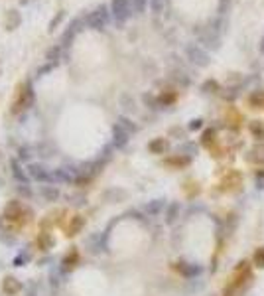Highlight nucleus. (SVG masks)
<instances>
[{"label":"nucleus","instance_id":"1","mask_svg":"<svg viewBox=\"0 0 264 296\" xmlns=\"http://www.w3.org/2000/svg\"><path fill=\"white\" fill-rule=\"evenodd\" d=\"M109 18H111V14H109L107 4H101V6H97L93 12H89V14L85 16V22H87V26H89L91 30H102V28H107Z\"/></svg>","mask_w":264,"mask_h":296},{"label":"nucleus","instance_id":"2","mask_svg":"<svg viewBox=\"0 0 264 296\" xmlns=\"http://www.w3.org/2000/svg\"><path fill=\"white\" fill-rule=\"evenodd\" d=\"M185 56H187V60H189L193 65H197V67H207V65L211 63V58H209V54H207V49L201 47L199 43H187V45H185Z\"/></svg>","mask_w":264,"mask_h":296},{"label":"nucleus","instance_id":"3","mask_svg":"<svg viewBox=\"0 0 264 296\" xmlns=\"http://www.w3.org/2000/svg\"><path fill=\"white\" fill-rule=\"evenodd\" d=\"M195 36L199 38V45L207 49H219L221 47V36L215 34L211 28H195Z\"/></svg>","mask_w":264,"mask_h":296},{"label":"nucleus","instance_id":"4","mask_svg":"<svg viewBox=\"0 0 264 296\" xmlns=\"http://www.w3.org/2000/svg\"><path fill=\"white\" fill-rule=\"evenodd\" d=\"M130 0H113L111 2V12H113V18L122 24L130 18Z\"/></svg>","mask_w":264,"mask_h":296},{"label":"nucleus","instance_id":"5","mask_svg":"<svg viewBox=\"0 0 264 296\" xmlns=\"http://www.w3.org/2000/svg\"><path fill=\"white\" fill-rule=\"evenodd\" d=\"M28 176L38 182H54V172L45 168L43 164H36V162L28 166Z\"/></svg>","mask_w":264,"mask_h":296},{"label":"nucleus","instance_id":"6","mask_svg":"<svg viewBox=\"0 0 264 296\" xmlns=\"http://www.w3.org/2000/svg\"><path fill=\"white\" fill-rule=\"evenodd\" d=\"M34 99H36L34 87H32V83H26V85H24V91L20 93L18 103L14 105V111H26V109H30V107L34 105Z\"/></svg>","mask_w":264,"mask_h":296},{"label":"nucleus","instance_id":"7","mask_svg":"<svg viewBox=\"0 0 264 296\" xmlns=\"http://www.w3.org/2000/svg\"><path fill=\"white\" fill-rule=\"evenodd\" d=\"M83 18H75L71 24H69V28L65 30V34L61 36V47H69L71 45V42L75 40V36L81 32V26H83Z\"/></svg>","mask_w":264,"mask_h":296},{"label":"nucleus","instance_id":"8","mask_svg":"<svg viewBox=\"0 0 264 296\" xmlns=\"http://www.w3.org/2000/svg\"><path fill=\"white\" fill-rule=\"evenodd\" d=\"M144 211L148 217H158L162 211H166V200H162V197H158V200H152L144 206Z\"/></svg>","mask_w":264,"mask_h":296},{"label":"nucleus","instance_id":"9","mask_svg":"<svg viewBox=\"0 0 264 296\" xmlns=\"http://www.w3.org/2000/svg\"><path fill=\"white\" fill-rule=\"evenodd\" d=\"M2 290L8 294V296H18L22 292V282L16 278V276H6L4 282H2Z\"/></svg>","mask_w":264,"mask_h":296},{"label":"nucleus","instance_id":"10","mask_svg":"<svg viewBox=\"0 0 264 296\" xmlns=\"http://www.w3.org/2000/svg\"><path fill=\"white\" fill-rule=\"evenodd\" d=\"M128 138H130V134L126 130H122L119 125L113 127V146L115 148H124L128 144Z\"/></svg>","mask_w":264,"mask_h":296},{"label":"nucleus","instance_id":"11","mask_svg":"<svg viewBox=\"0 0 264 296\" xmlns=\"http://www.w3.org/2000/svg\"><path fill=\"white\" fill-rule=\"evenodd\" d=\"M20 24H22V16H20V12H18V10H8V12H6V16H4V28L12 32V30L20 28Z\"/></svg>","mask_w":264,"mask_h":296},{"label":"nucleus","instance_id":"12","mask_svg":"<svg viewBox=\"0 0 264 296\" xmlns=\"http://www.w3.org/2000/svg\"><path fill=\"white\" fill-rule=\"evenodd\" d=\"M180 204L178 202H172V204H168L166 206V211H164V221L168 223V225H172L178 217H180Z\"/></svg>","mask_w":264,"mask_h":296},{"label":"nucleus","instance_id":"13","mask_svg":"<svg viewBox=\"0 0 264 296\" xmlns=\"http://www.w3.org/2000/svg\"><path fill=\"white\" fill-rule=\"evenodd\" d=\"M10 168H12V176L16 178L18 184H28V172L20 166L18 160H12V162H10Z\"/></svg>","mask_w":264,"mask_h":296},{"label":"nucleus","instance_id":"14","mask_svg":"<svg viewBox=\"0 0 264 296\" xmlns=\"http://www.w3.org/2000/svg\"><path fill=\"white\" fill-rule=\"evenodd\" d=\"M227 26H229V22H227V18L225 16H219V18H213L209 22V28L213 30L215 34H219V36H223L225 32H227Z\"/></svg>","mask_w":264,"mask_h":296},{"label":"nucleus","instance_id":"15","mask_svg":"<svg viewBox=\"0 0 264 296\" xmlns=\"http://www.w3.org/2000/svg\"><path fill=\"white\" fill-rule=\"evenodd\" d=\"M40 193H41V197H43L45 202H56L58 197H60V190H58V186H41Z\"/></svg>","mask_w":264,"mask_h":296},{"label":"nucleus","instance_id":"16","mask_svg":"<svg viewBox=\"0 0 264 296\" xmlns=\"http://www.w3.org/2000/svg\"><path fill=\"white\" fill-rule=\"evenodd\" d=\"M148 150L152 154H164L168 150V142L164 138H154L150 144H148Z\"/></svg>","mask_w":264,"mask_h":296},{"label":"nucleus","instance_id":"17","mask_svg":"<svg viewBox=\"0 0 264 296\" xmlns=\"http://www.w3.org/2000/svg\"><path fill=\"white\" fill-rule=\"evenodd\" d=\"M61 45H54V47H49L47 52H45V60H47V63H60L61 62Z\"/></svg>","mask_w":264,"mask_h":296},{"label":"nucleus","instance_id":"18","mask_svg":"<svg viewBox=\"0 0 264 296\" xmlns=\"http://www.w3.org/2000/svg\"><path fill=\"white\" fill-rule=\"evenodd\" d=\"M180 271H182V275H183V276L193 278V276H197V275L201 273V267H199V265H193V263H182Z\"/></svg>","mask_w":264,"mask_h":296},{"label":"nucleus","instance_id":"19","mask_svg":"<svg viewBox=\"0 0 264 296\" xmlns=\"http://www.w3.org/2000/svg\"><path fill=\"white\" fill-rule=\"evenodd\" d=\"M115 125H119V127H121L122 130H126L128 134H134V132L138 130V127H136V125H134V123H132L130 119H126V117H119Z\"/></svg>","mask_w":264,"mask_h":296},{"label":"nucleus","instance_id":"20","mask_svg":"<svg viewBox=\"0 0 264 296\" xmlns=\"http://www.w3.org/2000/svg\"><path fill=\"white\" fill-rule=\"evenodd\" d=\"M248 103L252 109H260L264 105V91H254L248 95Z\"/></svg>","mask_w":264,"mask_h":296},{"label":"nucleus","instance_id":"21","mask_svg":"<svg viewBox=\"0 0 264 296\" xmlns=\"http://www.w3.org/2000/svg\"><path fill=\"white\" fill-rule=\"evenodd\" d=\"M63 18H65V10H60L54 18L49 20V24H47V32H49V34H54V32L58 30V26L63 22Z\"/></svg>","mask_w":264,"mask_h":296},{"label":"nucleus","instance_id":"22","mask_svg":"<svg viewBox=\"0 0 264 296\" xmlns=\"http://www.w3.org/2000/svg\"><path fill=\"white\" fill-rule=\"evenodd\" d=\"M248 130H250V134H252L254 138L264 140V125H262L260 121H252L250 127H248Z\"/></svg>","mask_w":264,"mask_h":296},{"label":"nucleus","instance_id":"23","mask_svg":"<svg viewBox=\"0 0 264 296\" xmlns=\"http://www.w3.org/2000/svg\"><path fill=\"white\" fill-rule=\"evenodd\" d=\"M83 225H85V219L81 217V215H77L71 223H69V229H67V235H77L81 229H83Z\"/></svg>","mask_w":264,"mask_h":296},{"label":"nucleus","instance_id":"24","mask_svg":"<svg viewBox=\"0 0 264 296\" xmlns=\"http://www.w3.org/2000/svg\"><path fill=\"white\" fill-rule=\"evenodd\" d=\"M121 105H122V109L124 111H128V113H134L136 111V103H134V99L130 97V95H121Z\"/></svg>","mask_w":264,"mask_h":296},{"label":"nucleus","instance_id":"25","mask_svg":"<svg viewBox=\"0 0 264 296\" xmlns=\"http://www.w3.org/2000/svg\"><path fill=\"white\" fill-rule=\"evenodd\" d=\"M142 101L148 109H160V101H158V97H154L152 93H144L142 95Z\"/></svg>","mask_w":264,"mask_h":296},{"label":"nucleus","instance_id":"26","mask_svg":"<svg viewBox=\"0 0 264 296\" xmlns=\"http://www.w3.org/2000/svg\"><path fill=\"white\" fill-rule=\"evenodd\" d=\"M34 152H36V150H34L32 146H20V148H18V158H20L22 162H26V160L32 158Z\"/></svg>","mask_w":264,"mask_h":296},{"label":"nucleus","instance_id":"27","mask_svg":"<svg viewBox=\"0 0 264 296\" xmlns=\"http://www.w3.org/2000/svg\"><path fill=\"white\" fill-rule=\"evenodd\" d=\"M254 265L258 269H264V247H258L256 253H254Z\"/></svg>","mask_w":264,"mask_h":296},{"label":"nucleus","instance_id":"28","mask_svg":"<svg viewBox=\"0 0 264 296\" xmlns=\"http://www.w3.org/2000/svg\"><path fill=\"white\" fill-rule=\"evenodd\" d=\"M49 282H51V286H56V288L61 284V275H60L58 269H51V273H49Z\"/></svg>","mask_w":264,"mask_h":296},{"label":"nucleus","instance_id":"29","mask_svg":"<svg viewBox=\"0 0 264 296\" xmlns=\"http://www.w3.org/2000/svg\"><path fill=\"white\" fill-rule=\"evenodd\" d=\"M150 0H132V6H134V12L136 14H144L146 6H148Z\"/></svg>","mask_w":264,"mask_h":296},{"label":"nucleus","instance_id":"30","mask_svg":"<svg viewBox=\"0 0 264 296\" xmlns=\"http://www.w3.org/2000/svg\"><path fill=\"white\" fill-rule=\"evenodd\" d=\"M217 89H219V83H217L215 79H209V81L203 83V91H205V93H215Z\"/></svg>","mask_w":264,"mask_h":296},{"label":"nucleus","instance_id":"31","mask_svg":"<svg viewBox=\"0 0 264 296\" xmlns=\"http://www.w3.org/2000/svg\"><path fill=\"white\" fill-rule=\"evenodd\" d=\"M150 8L154 14H160L164 10V0H150Z\"/></svg>","mask_w":264,"mask_h":296},{"label":"nucleus","instance_id":"32","mask_svg":"<svg viewBox=\"0 0 264 296\" xmlns=\"http://www.w3.org/2000/svg\"><path fill=\"white\" fill-rule=\"evenodd\" d=\"M231 10V0H219V16H227Z\"/></svg>","mask_w":264,"mask_h":296},{"label":"nucleus","instance_id":"33","mask_svg":"<svg viewBox=\"0 0 264 296\" xmlns=\"http://www.w3.org/2000/svg\"><path fill=\"white\" fill-rule=\"evenodd\" d=\"M28 261H30V253H28V251H24V255L20 253V255L14 259V265H16V267H22V265H26Z\"/></svg>","mask_w":264,"mask_h":296},{"label":"nucleus","instance_id":"34","mask_svg":"<svg viewBox=\"0 0 264 296\" xmlns=\"http://www.w3.org/2000/svg\"><path fill=\"white\" fill-rule=\"evenodd\" d=\"M54 67H58L56 63H45V65H41V67H38V71H36V75L38 77H41V75H45V73H49Z\"/></svg>","mask_w":264,"mask_h":296},{"label":"nucleus","instance_id":"35","mask_svg":"<svg viewBox=\"0 0 264 296\" xmlns=\"http://www.w3.org/2000/svg\"><path fill=\"white\" fill-rule=\"evenodd\" d=\"M18 191H20L24 197H30V195H32V190H30L28 184H18Z\"/></svg>","mask_w":264,"mask_h":296},{"label":"nucleus","instance_id":"36","mask_svg":"<svg viewBox=\"0 0 264 296\" xmlns=\"http://www.w3.org/2000/svg\"><path fill=\"white\" fill-rule=\"evenodd\" d=\"M203 127V121L201 119H193L191 123H189V130H199Z\"/></svg>","mask_w":264,"mask_h":296},{"label":"nucleus","instance_id":"37","mask_svg":"<svg viewBox=\"0 0 264 296\" xmlns=\"http://www.w3.org/2000/svg\"><path fill=\"white\" fill-rule=\"evenodd\" d=\"M258 49H260V52H262V54H264V38H262V40H260V45H258Z\"/></svg>","mask_w":264,"mask_h":296},{"label":"nucleus","instance_id":"38","mask_svg":"<svg viewBox=\"0 0 264 296\" xmlns=\"http://www.w3.org/2000/svg\"><path fill=\"white\" fill-rule=\"evenodd\" d=\"M28 296H36V294H34V292H30V294H28Z\"/></svg>","mask_w":264,"mask_h":296}]
</instances>
